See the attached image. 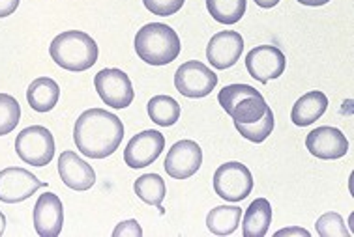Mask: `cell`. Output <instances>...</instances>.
<instances>
[{"label": "cell", "mask_w": 354, "mask_h": 237, "mask_svg": "<svg viewBox=\"0 0 354 237\" xmlns=\"http://www.w3.org/2000/svg\"><path fill=\"white\" fill-rule=\"evenodd\" d=\"M245 0H206L208 13L221 25H236L245 13Z\"/></svg>", "instance_id": "603a6c76"}, {"label": "cell", "mask_w": 354, "mask_h": 237, "mask_svg": "<svg viewBox=\"0 0 354 237\" xmlns=\"http://www.w3.org/2000/svg\"><path fill=\"white\" fill-rule=\"evenodd\" d=\"M60 99V86L51 77H39L26 90V101L36 112H49Z\"/></svg>", "instance_id": "d6986e66"}, {"label": "cell", "mask_w": 354, "mask_h": 237, "mask_svg": "<svg viewBox=\"0 0 354 237\" xmlns=\"http://www.w3.org/2000/svg\"><path fill=\"white\" fill-rule=\"evenodd\" d=\"M184 2L186 0H142L147 10L160 17H169V15L178 13L184 6Z\"/></svg>", "instance_id": "4316f807"}, {"label": "cell", "mask_w": 354, "mask_h": 237, "mask_svg": "<svg viewBox=\"0 0 354 237\" xmlns=\"http://www.w3.org/2000/svg\"><path fill=\"white\" fill-rule=\"evenodd\" d=\"M165 147V136L160 131L149 129L137 133L124 150V161L129 168H145L152 165Z\"/></svg>", "instance_id": "7c38bea8"}, {"label": "cell", "mask_w": 354, "mask_h": 237, "mask_svg": "<svg viewBox=\"0 0 354 237\" xmlns=\"http://www.w3.org/2000/svg\"><path fill=\"white\" fill-rule=\"evenodd\" d=\"M182 51L178 34L163 23H149L137 32L136 52L150 65H167L174 62Z\"/></svg>", "instance_id": "3957f363"}, {"label": "cell", "mask_w": 354, "mask_h": 237, "mask_svg": "<svg viewBox=\"0 0 354 237\" xmlns=\"http://www.w3.org/2000/svg\"><path fill=\"white\" fill-rule=\"evenodd\" d=\"M21 120L19 101L10 94H0V136L12 133Z\"/></svg>", "instance_id": "d4e9b609"}, {"label": "cell", "mask_w": 354, "mask_h": 237, "mask_svg": "<svg viewBox=\"0 0 354 237\" xmlns=\"http://www.w3.org/2000/svg\"><path fill=\"white\" fill-rule=\"evenodd\" d=\"M306 147H308L309 154L317 159L334 161L347 155L348 141L337 127L322 125V127L313 129L306 136Z\"/></svg>", "instance_id": "4fadbf2b"}, {"label": "cell", "mask_w": 354, "mask_h": 237, "mask_svg": "<svg viewBox=\"0 0 354 237\" xmlns=\"http://www.w3.org/2000/svg\"><path fill=\"white\" fill-rule=\"evenodd\" d=\"M245 68L255 81L266 84L283 75L285 68H287V58L277 47L259 45L248 52Z\"/></svg>", "instance_id": "30bf717a"}, {"label": "cell", "mask_w": 354, "mask_h": 237, "mask_svg": "<svg viewBox=\"0 0 354 237\" xmlns=\"http://www.w3.org/2000/svg\"><path fill=\"white\" fill-rule=\"evenodd\" d=\"M272 225V205L266 198L253 200L245 209L242 220V236L244 237H264Z\"/></svg>", "instance_id": "ac0fdd59"}, {"label": "cell", "mask_w": 354, "mask_h": 237, "mask_svg": "<svg viewBox=\"0 0 354 237\" xmlns=\"http://www.w3.org/2000/svg\"><path fill=\"white\" fill-rule=\"evenodd\" d=\"M315 230L321 237H348L351 231L345 226V220L339 213L328 212L317 218Z\"/></svg>", "instance_id": "484cf974"}, {"label": "cell", "mask_w": 354, "mask_h": 237, "mask_svg": "<svg viewBox=\"0 0 354 237\" xmlns=\"http://www.w3.org/2000/svg\"><path fill=\"white\" fill-rule=\"evenodd\" d=\"M21 0H0V19L12 15L17 8H19Z\"/></svg>", "instance_id": "f1b7e54d"}, {"label": "cell", "mask_w": 354, "mask_h": 237, "mask_svg": "<svg viewBox=\"0 0 354 237\" xmlns=\"http://www.w3.org/2000/svg\"><path fill=\"white\" fill-rule=\"evenodd\" d=\"M4 230H6V217H4V213L0 212V236L4 234Z\"/></svg>", "instance_id": "d6a6232c"}, {"label": "cell", "mask_w": 354, "mask_h": 237, "mask_svg": "<svg viewBox=\"0 0 354 237\" xmlns=\"http://www.w3.org/2000/svg\"><path fill=\"white\" fill-rule=\"evenodd\" d=\"M47 183L39 181L26 168L10 167L0 172V202L4 204H19L32 196Z\"/></svg>", "instance_id": "9c48e42d"}, {"label": "cell", "mask_w": 354, "mask_h": 237, "mask_svg": "<svg viewBox=\"0 0 354 237\" xmlns=\"http://www.w3.org/2000/svg\"><path fill=\"white\" fill-rule=\"evenodd\" d=\"M242 220V207L239 205H218L206 217V226L214 236L225 237L239 230Z\"/></svg>", "instance_id": "ffe728a7"}, {"label": "cell", "mask_w": 354, "mask_h": 237, "mask_svg": "<svg viewBox=\"0 0 354 237\" xmlns=\"http://www.w3.org/2000/svg\"><path fill=\"white\" fill-rule=\"evenodd\" d=\"M15 152L30 167H47L55 157V138L44 125H30L15 138Z\"/></svg>", "instance_id": "5b68a950"}, {"label": "cell", "mask_w": 354, "mask_h": 237, "mask_svg": "<svg viewBox=\"0 0 354 237\" xmlns=\"http://www.w3.org/2000/svg\"><path fill=\"white\" fill-rule=\"evenodd\" d=\"M281 236H287V237H309V231L306 228H297V226H292V228H283V230H277L276 231V237H281Z\"/></svg>", "instance_id": "f546056e"}, {"label": "cell", "mask_w": 354, "mask_h": 237, "mask_svg": "<svg viewBox=\"0 0 354 237\" xmlns=\"http://www.w3.org/2000/svg\"><path fill=\"white\" fill-rule=\"evenodd\" d=\"M58 174H60V180L64 181V185L73 191H88L96 183L94 168L70 150L62 152V155L58 157Z\"/></svg>", "instance_id": "2e32d148"}, {"label": "cell", "mask_w": 354, "mask_h": 237, "mask_svg": "<svg viewBox=\"0 0 354 237\" xmlns=\"http://www.w3.org/2000/svg\"><path fill=\"white\" fill-rule=\"evenodd\" d=\"M133 191L145 204L154 205V207H161V202L167 194V187L165 181L158 174H145L141 178H137L133 183Z\"/></svg>", "instance_id": "7402d4cb"}, {"label": "cell", "mask_w": 354, "mask_h": 237, "mask_svg": "<svg viewBox=\"0 0 354 237\" xmlns=\"http://www.w3.org/2000/svg\"><path fill=\"white\" fill-rule=\"evenodd\" d=\"M180 105L171 96H154L149 101L150 120L161 127H171L180 118Z\"/></svg>", "instance_id": "44dd1931"}, {"label": "cell", "mask_w": 354, "mask_h": 237, "mask_svg": "<svg viewBox=\"0 0 354 237\" xmlns=\"http://www.w3.org/2000/svg\"><path fill=\"white\" fill-rule=\"evenodd\" d=\"M97 52L100 51L94 38L81 30L58 34L49 47V54L55 60V64L73 73L91 70L97 62Z\"/></svg>", "instance_id": "7a4b0ae2"}, {"label": "cell", "mask_w": 354, "mask_h": 237, "mask_svg": "<svg viewBox=\"0 0 354 237\" xmlns=\"http://www.w3.org/2000/svg\"><path fill=\"white\" fill-rule=\"evenodd\" d=\"M274 112L268 107V110L264 112V116L261 120L253 123H234V127L239 131L240 135L244 136L245 141L253 142V144H261L264 142L268 136L272 135V131H274Z\"/></svg>", "instance_id": "cb8c5ba5"}, {"label": "cell", "mask_w": 354, "mask_h": 237, "mask_svg": "<svg viewBox=\"0 0 354 237\" xmlns=\"http://www.w3.org/2000/svg\"><path fill=\"white\" fill-rule=\"evenodd\" d=\"M300 4L304 6H311V8H317V6H324V4H328L330 0H298Z\"/></svg>", "instance_id": "1f68e13d"}, {"label": "cell", "mask_w": 354, "mask_h": 237, "mask_svg": "<svg viewBox=\"0 0 354 237\" xmlns=\"http://www.w3.org/2000/svg\"><path fill=\"white\" fill-rule=\"evenodd\" d=\"M244 51V38L234 30L214 34L206 47V58L216 70H229L236 64Z\"/></svg>", "instance_id": "9a60e30c"}, {"label": "cell", "mask_w": 354, "mask_h": 237, "mask_svg": "<svg viewBox=\"0 0 354 237\" xmlns=\"http://www.w3.org/2000/svg\"><path fill=\"white\" fill-rule=\"evenodd\" d=\"M218 101L234 123L257 122L268 110L263 94L250 84H229L218 94Z\"/></svg>", "instance_id": "277c9868"}, {"label": "cell", "mask_w": 354, "mask_h": 237, "mask_svg": "<svg viewBox=\"0 0 354 237\" xmlns=\"http://www.w3.org/2000/svg\"><path fill=\"white\" fill-rule=\"evenodd\" d=\"M255 4H257L259 8H264V10H270V8L279 4V0H255Z\"/></svg>", "instance_id": "4dcf8cb0"}, {"label": "cell", "mask_w": 354, "mask_h": 237, "mask_svg": "<svg viewBox=\"0 0 354 237\" xmlns=\"http://www.w3.org/2000/svg\"><path fill=\"white\" fill-rule=\"evenodd\" d=\"M34 230L39 237H57L64 226V205L53 192H44L32 212Z\"/></svg>", "instance_id": "5bb4252c"}, {"label": "cell", "mask_w": 354, "mask_h": 237, "mask_svg": "<svg viewBox=\"0 0 354 237\" xmlns=\"http://www.w3.org/2000/svg\"><path fill=\"white\" fill-rule=\"evenodd\" d=\"M174 86L184 97L201 99L212 94L214 88L218 86V75L199 60H189L174 73Z\"/></svg>", "instance_id": "52a82bcc"}, {"label": "cell", "mask_w": 354, "mask_h": 237, "mask_svg": "<svg viewBox=\"0 0 354 237\" xmlns=\"http://www.w3.org/2000/svg\"><path fill=\"white\" fill-rule=\"evenodd\" d=\"M203 165V150L195 141H178L167 152L163 168L174 180H187Z\"/></svg>", "instance_id": "8fae6325"}, {"label": "cell", "mask_w": 354, "mask_h": 237, "mask_svg": "<svg viewBox=\"0 0 354 237\" xmlns=\"http://www.w3.org/2000/svg\"><path fill=\"white\" fill-rule=\"evenodd\" d=\"M326 109H328V97L319 90L308 92L295 103L290 110V120L298 127H308L315 123L326 112Z\"/></svg>", "instance_id": "e0dca14e"}, {"label": "cell", "mask_w": 354, "mask_h": 237, "mask_svg": "<svg viewBox=\"0 0 354 237\" xmlns=\"http://www.w3.org/2000/svg\"><path fill=\"white\" fill-rule=\"evenodd\" d=\"M94 86L102 101L113 109H126L133 103V97H136L133 84L129 77L122 70H116V68H107L96 73Z\"/></svg>", "instance_id": "ba28073f"}, {"label": "cell", "mask_w": 354, "mask_h": 237, "mask_svg": "<svg viewBox=\"0 0 354 237\" xmlns=\"http://www.w3.org/2000/svg\"><path fill=\"white\" fill-rule=\"evenodd\" d=\"M124 123L105 109H88L79 116L73 127V141L84 157L105 159L120 147Z\"/></svg>", "instance_id": "6da1fadb"}, {"label": "cell", "mask_w": 354, "mask_h": 237, "mask_svg": "<svg viewBox=\"0 0 354 237\" xmlns=\"http://www.w3.org/2000/svg\"><path fill=\"white\" fill-rule=\"evenodd\" d=\"M141 236H142V228L136 218H129V220L118 223L115 230H113V237H141Z\"/></svg>", "instance_id": "83f0119b"}, {"label": "cell", "mask_w": 354, "mask_h": 237, "mask_svg": "<svg viewBox=\"0 0 354 237\" xmlns=\"http://www.w3.org/2000/svg\"><path fill=\"white\" fill-rule=\"evenodd\" d=\"M212 183L216 194L227 202H242L253 191V176L250 168L236 161L221 165L214 172Z\"/></svg>", "instance_id": "8992f818"}]
</instances>
